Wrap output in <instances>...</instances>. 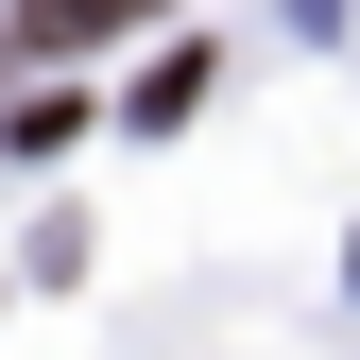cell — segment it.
<instances>
[{"instance_id":"obj_1","label":"cell","mask_w":360,"mask_h":360,"mask_svg":"<svg viewBox=\"0 0 360 360\" xmlns=\"http://www.w3.org/2000/svg\"><path fill=\"white\" fill-rule=\"evenodd\" d=\"M103 34H155V0H18L0 52H103Z\"/></svg>"}]
</instances>
